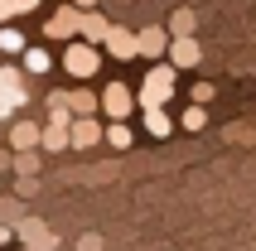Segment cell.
Here are the masks:
<instances>
[{"label":"cell","mask_w":256,"mask_h":251,"mask_svg":"<svg viewBox=\"0 0 256 251\" xmlns=\"http://www.w3.org/2000/svg\"><path fill=\"white\" fill-rule=\"evenodd\" d=\"M0 169H10V154H0Z\"/></svg>","instance_id":"cell-25"},{"label":"cell","mask_w":256,"mask_h":251,"mask_svg":"<svg viewBox=\"0 0 256 251\" xmlns=\"http://www.w3.org/2000/svg\"><path fill=\"white\" fill-rule=\"evenodd\" d=\"M78 246H82V251H102V237H97V232H87V237L78 242Z\"/></svg>","instance_id":"cell-22"},{"label":"cell","mask_w":256,"mask_h":251,"mask_svg":"<svg viewBox=\"0 0 256 251\" xmlns=\"http://www.w3.org/2000/svg\"><path fill=\"white\" fill-rule=\"evenodd\" d=\"M102 106H106V116H130V87L112 82L106 92H102Z\"/></svg>","instance_id":"cell-5"},{"label":"cell","mask_w":256,"mask_h":251,"mask_svg":"<svg viewBox=\"0 0 256 251\" xmlns=\"http://www.w3.org/2000/svg\"><path fill=\"white\" fill-rule=\"evenodd\" d=\"M68 34H82V14L78 10H58L48 20V39H68Z\"/></svg>","instance_id":"cell-6"},{"label":"cell","mask_w":256,"mask_h":251,"mask_svg":"<svg viewBox=\"0 0 256 251\" xmlns=\"http://www.w3.org/2000/svg\"><path fill=\"white\" fill-rule=\"evenodd\" d=\"M78 5H97V0H78Z\"/></svg>","instance_id":"cell-27"},{"label":"cell","mask_w":256,"mask_h":251,"mask_svg":"<svg viewBox=\"0 0 256 251\" xmlns=\"http://www.w3.org/2000/svg\"><path fill=\"white\" fill-rule=\"evenodd\" d=\"M145 126H150V136H170L174 121L164 116V106H145Z\"/></svg>","instance_id":"cell-13"},{"label":"cell","mask_w":256,"mask_h":251,"mask_svg":"<svg viewBox=\"0 0 256 251\" xmlns=\"http://www.w3.org/2000/svg\"><path fill=\"white\" fill-rule=\"evenodd\" d=\"M63 68L72 78H97V48L92 44H72L68 54H63Z\"/></svg>","instance_id":"cell-2"},{"label":"cell","mask_w":256,"mask_h":251,"mask_svg":"<svg viewBox=\"0 0 256 251\" xmlns=\"http://www.w3.org/2000/svg\"><path fill=\"white\" fill-rule=\"evenodd\" d=\"M10 14H20V5H14V0H0V24H5Z\"/></svg>","instance_id":"cell-23"},{"label":"cell","mask_w":256,"mask_h":251,"mask_svg":"<svg viewBox=\"0 0 256 251\" xmlns=\"http://www.w3.org/2000/svg\"><path fill=\"white\" fill-rule=\"evenodd\" d=\"M39 140H44V130L34 121H14V130H10V145H14V150H34Z\"/></svg>","instance_id":"cell-11"},{"label":"cell","mask_w":256,"mask_h":251,"mask_svg":"<svg viewBox=\"0 0 256 251\" xmlns=\"http://www.w3.org/2000/svg\"><path fill=\"white\" fill-rule=\"evenodd\" d=\"M0 48H5V54H20V48H24V34L10 29V24H0Z\"/></svg>","instance_id":"cell-16"},{"label":"cell","mask_w":256,"mask_h":251,"mask_svg":"<svg viewBox=\"0 0 256 251\" xmlns=\"http://www.w3.org/2000/svg\"><path fill=\"white\" fill-rule=\"evenodd\" d=\"M68 106H72L78 116H92V112H97V97H92L87 87H78V92H68Z\"/></svg>","instance_id":"cell-15"},{"label":"cell","mask_w":256,"mask_h":251,"mask_svg":"<svg viewBox=\"0 0 256 251\" xmlns=\"http://www.w3.org/2000/svg\"><path fill=\"white\" fill-rule=\"evenodd\" d=\"M106 54H112V58H136V54H140V39H136L130 29H116L112 24V34H106Z\"/></svg>","instance_id":"cell-4"},{"label":"cell","mask_w":256,"mask_h":251,"mask_svg":"<svg viewBox=\"0 0 256 251\" xmlns=\"http://www.w3.org/2000/svg\"><path fill=\"white\" fill-rule=\"evenodd\" d=\"M170 34H174V39H179V34H194V10H174Z\"/></svg>","instance_id":"cell-17"},{"label":"cell","mask_w":256,"mask_h":251,"mask_svg":"<svg viewBox=\"0 0 256 251\" xmlns=\"http://www.w3.org/2000/svg\"><path fill=\"white\" fill-rule=\"evenodd\" d=\"M136 39H140V54H145V58H160L164 48H170V39H174V34H164V29H155V24H150V29H140Z\"/></svg>","instance_id":"cell-10"},{"label":"cell","mask_w":256,"mask_h":251,"mask_svg":"<svg viewBox=\"0 0 256 251\" xmlns=\"http://www.w3.org/2000/svg\"><path fill=\"white\" fill-rule=\"evenodd\" d=\"M106 145H116V150H130V130H126V126H112V130H106Z\"/></svg>","instance_id":"cell-21"},{"label":"cell","mask_w":256,"mask_h":251,"mask_svg":"<svg viewBox=\"0 0 256 251\" xmlns=\"http://www.w3.org/2000/svg\"><path fill=\"white\" fill-rule=\"evenodd\" d=\"M14 232H20V242H24V246H39V251H54V246H58V237L39 222V218H20V227H14Z\"/></svg>","instance_id":"cell-3"},{"label":"cell","mask_w":256,"mask_h":251,"mask_svg":"<svg viewBox=\"0 0 256 251\" xmlns=\"http://www.w3.org/2000/svg\"><path fill=\"white\" fill-rule=\"evenodd\" d=\"M170 58H174V68H194L198 63V44L188 34H179V39H170Z\"/></svg>","instance_id":"cell-9"},{"label":"cell","mask_w":256,"mask_h":251,"mask_svg":"<svg viewBox=\"0 0 256 251\" xmlns=\"http://www.w3.org/2000/svg\"><path fill=\"white\" fill-rule=\"evenodd\" d=\"M39 145H44V150H68V145H72V126L68 121H48Z\"/></svg>","instance_id":"cell-8"},{"label":"cell","mask_w":256,"mask_h":251,"mask_svg":"<svg viewBox=\"0 0 256 251\" xmlns=\"http://www.w3.org/2000/svg\"><path fill=\"white\" fill-rule=\"evenodd\" d=\"M82 34H87L92 44H106V34H112V24H106L102 14H82Z\"/></svg>","instance_id":"cell-14"},{"label":"cell","mask_w":256,"mask_h":251,"mask_svg":"<svg viewBox=\"0 0 256 251\" xmlns=\"http://www.w3.org/2000/svg\"><path fill=\"white\" fill-rule=\"evenodd\" d=\"M24 68L29 72H48V54H44V48H29V54H24Z\"/></svg>","instance_id":"cell-19"},{"label":"cell","mask_w":256,"mask_h":251,"mask_svg":"<svg viewBox=\"0 0 256 251\" xmlns=\"http://www.w3.org/2000/svg\"><path fill=\"white\" fill-rule=\"evenodd\" d=\"M14 106H24V87L20 82H0V121H5Z\"/></svg>","instance_id":"cell-12"},{"label":"cell","mask_w":256,"mask_h":251,"mask_svg":"<svg viewBox=\"0 0 256 251\" xmlns=\"http://www.w3.org/2000/svg\"><path fill=\"white\" fill-rule=\"evenodd\" d=\"M184 126H188V130H203V126H208V112H203V102H194V106L184 112Z\"/></svg>","instance_id":"cell-18"},{"label":"cell","mask_w":256,"mask_h":251,"mask_svg":"<svg viewBox=\"0 0 256 251\" xmlns=\"http://www.w3.org/2000/svg\"><path fill=\"white\" fill-rule=\"evenodd\" d=\"M14 169H20V174H39V154L20 150V154H14Z\"/></svg>","instance_id":"cell-20"},{"label":"cell","mask_w":256,"mask_h":251,"mask_svg":"<svg viewBox=\"0 0 256 251\" xmlns=\"http://www.w3.org/2000/svg\"><path fill=\"white\" fill-rule=\"evenodd\" d=\"M5 237H10V232H5V227H0V246H5Z\"/></svg>","instance_id":"cell-26"},{"label":"cell","mask_w":256,"mask_h":251,"mask_svg":"<svg viewBox=\"0 0 256 251\" xmlns=\"http://www.w3.org/2000/svg\"><path fill=\"white\" fill-rule=\"evenodd\" d=\"M97 140H102V126L92 121V116H78V121H72V150H92Z\"/></svg>","instance_id":"cell-7"},{"label":"cell","mask_w":256,"mask_h":251,"mask_svg":"<svg viewBox=\"0 0 256 251\" xmlns=\"http://www.w3.org/2000/svg\"><path fill=\"white\" fill-rule=\"evenodd\" d=\"M170 92H174V68H155L150 78H145V87H140V102L145 106H164Z\"/></svg>","instance_id":"cell-1"},{"label":"cell","mask_w":256,"mask_h":251,"mask_svg":"<svg viewBox=\"0 0 256 251\" xmlns=\"http://www.w3.org/2000/svg\"><path fill=\"white\" fill-rule=\"evenodd\" d=\"M24 251H39V246H24Z\"/></svg>","instance_id":"cell-28"},{"label":"cell","mask_w":256,"mask_h":251,"mask_svg":"<svg viewBox=\"0 0 256 251\" xmlns=\"http://www.w3.org/2000/svg\"><path fill=\"white\" fill-rule=\"evenodd\" d=\"M14 5H20V10H34V5H39V0H14Z\"/></svg>","instance_id":"cell-24"}]
</instances>
